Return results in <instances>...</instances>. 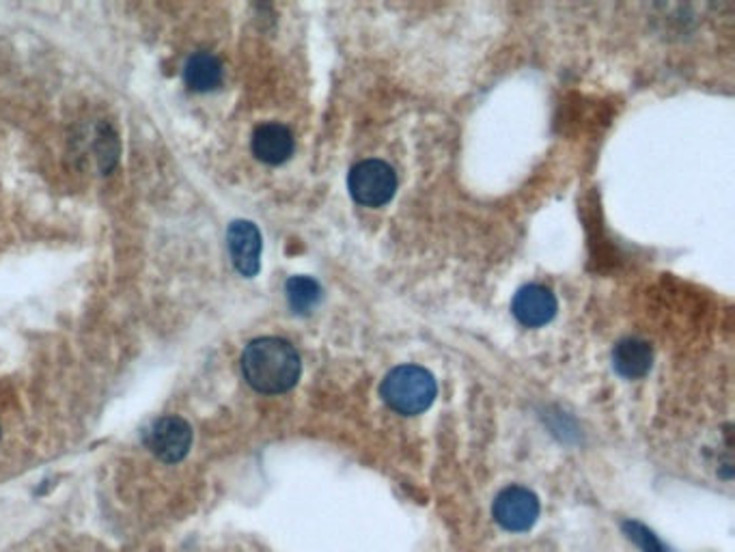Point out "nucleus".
Instances as JSON below:
<instances>
[{"label": "nucleus", "instance_id": "10", "mask_svg": "<svg viewBox=\"0 0 735 552\" xmlns=\"http://www.w3.org/2000/svg\"><path fill=\"white\" fill-rule=\"evenodd\" d=\"M183 78L192 91L208 93L222 82V63L210 52H199L188 59Z\"/></svg>", "mask_w": 735, "mask_h": 552}, {"label": "nucleus", "instance_id": "12", "mask_svg": "<svg viewBox=\"0 0 735 552\" xmlns=\"http://www.w3.org/2000/svg\"><path fill=\"white\" fill-rule=\"evenodd\" d=\"M624 531L630 538L632 542L643 552H668L665 544L658 540V535L654 531H649L645 524L628 520L624 522Z\"/></svg>", "mask_w": 735, "mask_h": 552}, {"label": "nucleus", "instance_id": "3", "mask_svg": "<svg viewBox=\"0 0 735 552\" xmlns=\"http://www.w3.org/2000/svg\"><path fill=\"white\" fill-rule=\"evenodd\" d=\"M348 188L356 203L380 208L395 197L397 175L383 160H362L351 167Z\"/></svg>", "mask_w": 735, "mask_h": 552}, {"label": "nucleus", "instance_id": "9", "mask_svg": "<svg viewBox=\"0 0 735 552\" xmlns=\"http://www.w3.org/2000/svg\"><path fill=\"white\" fill-rule=\"evenodd\" d=\"M654 363L652 345L643 339H622L613 350V368L626 378V380H638L645 378Z\"/></svg>", "mask_w": 735, "mask_h": 552}, {"label": "nucleus", "instance_id": "5", "mask_svg": "<svg viewBox=\"0 0 735 552\" xmlns=\"http://www.w3.org/2000/svg\"><path fill=\"white\" fill-rule=\"evenodd\" d=\"M147 449L162 462H181L192 446V428L181 416H160L145 430Z\"/></svg>", "mask_w": 735, "mask_h": 552}, {"label": "nucleus", "instance_id": "4", "mask_svg": "<svg viewBox=\"0 0 735 552\" xmlns=\"http://www.w3.org/2000/svg\"><path fill=\"white\" fill-rule=\"evenodd\" d=\"M491 515L505 531L525 533L539 518V499L528 488L509 485L494 499Z\"/></svg>", "mask_w": 735, "mask_h": 552}, {"label": "nucleus", "instance_id": "11", "mask_svg": "<svg viewBox=\"0 0 735 552\" xmlns=\"http://www.w3.org/2000/svg\"><path fill=\"white\" fill-rule=\"evenodd\" d=\"M285 294H287V302L294 313L307 315L319 304L321 288L311 277H291L285 283Z\"/></svg>", "mask_w": 735, "mask_h": 552}, {"label": "nucleus", "instance_id": "8", "mask_svg": "<svg viewBox=\"0 0 735 552\" xmlns=\"http://www.w3.org/2000/svg\"><path fill=\"white\" fill-rule=\"evenodd\" d=\"M250 148H252V153L257 155V160H261L270 167H279V164L291 158L296 143H294V134L287 126L264 123L252 132Z\"/></svg>", "mask_w": 735, "mask_h": 552}, {"label": "nucleus", "instance_id": "7", "mask_svg": "<svg viewBox=\"0 0 735 552\" xmlns=\"http://www.w3.org/2000/svg\"><path fill=\"white\" fill-rule=\"evenodd\" d=\"M227 247L229 255L236 265V270L252 279L261 268V233L250 221L231 222L227 233Z\"/></svg>", "mask_w": 735, "mask_h": 552}, {"label": "nucleus", "instance_id": "2", "mask_svg": "<svg viewBox=\"0 0 735 552\" xmlns=\"http://www.w3.org/2000/svg\"><path fill=\"white\" fill-rule=\"evenodd\" d=\"M436 393H438L436 378L419 365H399L390 369L380 387V395L385 404L404 416H415L425 412L434 404Z\"/></svg>", "mask_w": 735, "mask_h": 552}, {"label": "nucleus", "instance_id": "6", "mask_svg": "<svg viewBox=\"0 0 735 552\" xmlns=\"http://www.w3.org/2000/svg\"><path fill=\"white\" fill-rule=\"evenodd\" d=\"M557 311H559L557 295L553 294L548 288L537 285V283L520 288L511 302L514 318L526 329H539V327L550 324L555 320Z\"/></svg>", "mask_w": 735, "mask_h": 552}, {"label": "nucleus", "instance_id": "1", "mask_svg": "<svg viewBox=\"0 0 735 552\" xmlns=\"http://www.w3.org/2000/svg\"><path fill=\"white\" fill-rule=\"evenodd\" d=\"M300 354L285 339L261 337L246 345L242 373L246 382L259 393L279 395L291 391L300 380Z\"/></svg>", "mask_w": 735, "mask_h": 552}]
</instances>
